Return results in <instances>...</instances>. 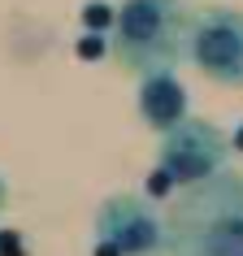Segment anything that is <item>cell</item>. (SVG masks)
Instances as JSON below:
<instances>
[{"label":"cell","mask_w":243,"mask_h":256,"mask_svg":"<svg viewBox=\"0 0 243 256\" xmlns=\"http://www.w3.org/2000/svg\"><path fill=\"white\" fill-rule=\"evenodd\" d=\"M9 204V187H4V178H0V208Z\"/></svg>","instance_id":"8"},{"label":"cell","mask_w":243,"mask_h":256,"mask_svg":"<svg viewBox=\"0 0 243 256\" xmlns=\"http://www.w3.org/2000/svg\"><path fill=\"white\" fill-rule=\"evenodd\" d=\"M230 161V139L204 118H182L170 130H161V148H156V174H152V191H174L191 187L200 178L226 170Z\"/></svg>","instance_id":"3"},{"label":"cell","mask_w":243,"mask_h":256,"mask_svg":"<svg viewBox=\"0 0 243 256\" xmlns=\"http://www.w3.org/2000/svg\"><path fill=\"white\" fill-rule=\"evenodd\" d=\"M170 256H243V174H217L178 187V200L165 217Z\"/></svg>","instance_id":"1"},{"label":"cell","mask_w":243,"mask_h":256,"mask_svg":"<svg viewBox=\"0 0 243 256\" xmlns=\"http://www.w3.org/2000/svg\"><path fill=\"white\" fill-rule=\"evenodd\" d=\"M182 56L208 82L243 87V14L230 4H208L187 14Z\"/></svg>","instance_id":"4"},{"label":"cell","mask_w":243,"mask_h":256,"mask_svg":"<svg viewBox=\"0 0 243 256\" xmlns=\"http://www.w3.org/2000/svg\"><path fill=\"white\" fill-rule=\"evenodd\" d=\"M187 4L182 0H122L108 26V52L122 70H174L182 56Z\"/></svg>","instance_id":"2"},{"label":"cell","mask_w":243,"mask_h":256,"mask_svg":"<svg viewBox=\"0 0 243 256\" xmlns=\"http://www.w3.org/2000/svg\"><path fill=\"white\" fill-rule=\"evenodd\" d=\"M82 22H87V30H96V35H100V30L113 26V9H108V4H100V0H92V4L82 9Z\"/></svg>","instance_id":"7"},{"label":"cell","mask_w":243,"mask_h":256,"mask_svg":"<svg viewBox=\"0 0 243 256\" xmlns=\"http://www.w3.org/2000/svg\"><path fill=\"white\" fill-rule=\"evenodd\" d=\"M139 118L148 122L156 135L187 118V87L178 82L174 70H148V74H139Z\"/></svg>","instance_id":"6"},{"label":"cell","mask_w":243,"mask_h":256,"mask_svg":"<svg viewBox=\"0 0 243 256\" xmlns=\"http://www.w3.org/2000/svg\"><path fill=\"white\" fill-rule=\"evenodd\" d=\"M165 222L148 196H108L96 208V256H161Z\"/></svg>","instance_id":"5"}]
</instances>
